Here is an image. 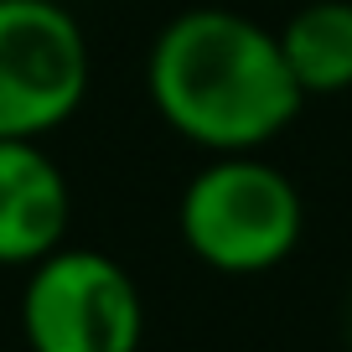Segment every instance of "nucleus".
<instances>
[{
  "instance_id": "obj_1",
  "label": "nucleus",
  "mask_w": 352,
  "mask_h": 352,
  "mask_svg": "<svg viewBox=\"0 0 352 352\" xmlns=\"http://www.w3.org/2000/svg\"><path fill=\"white\" fill-rule=\"evenodd\" d=\"M145 94L176 140L208 155L264 151L306 104L280 57V36L228 6H192L155 32Z\"/></svg>"
},
{
  "instance_id": "obj_2",
  "label": "nucleus",
  "mask_w": 352,
  "mask_h": 352,
  "mask_svg": "<svg viewBox=\"0 0 352 352\" xmlns=\"http://www.w3.org/2000/svg\"><path fill=\"white\" fill-rule=\"evenodd\" d=\"M182 249L218 275H270L300 249L306 202L300 187L259 151L212 155L176 197Z\"/></svg>"
},
{
  "instance_id": "obj_3",
  "label": "nucleus",
  "mask_w": 352,
  "mask_h": 352,
  "mask_svg": "<svg viewBox=\"0 0 352 352\" xmlns=\"http://www.w3.org/2000/svg\"><path fill=\"white\" fill-rule=\"evenodd\" d=\"M21 337L26 352H140V285L114 254L67 239L26 270Z\"/></svg>"
},
{
  "instance_id": "obj_4",
  "label": "nucleus",
  "mask_w": 352,
  "mask_h": 352,
  "mask_svg": "<svg viewBox=\"0 0 352 352\" xmlns=\"http://www.w3.org/2000/svg\"><path fill=\"white\" fill-rule=\"evenodd\" d=\"M88 36L57 0H0V140H47L88 99Z\"/></svg>"
},
{
  "instance_id": "obj_5",
  "label": "nucleus",
  "mask_w": 352,
  "mask_h": 352,
  "mask_svg": "<svg viewBox=\"0 0 352 352\" xmlns=\"http://www.w3.org/2000/svg\"><path fill=\"white\" fill-rule=\"evenodd\" d=\"M73 233V182L42 140H0V270H32Z\"/></svg>"
},
{
  "instance_id": "obj_6",
  "label": "nucleus",
  "mask_w": 352,
  "mask_h": 352,
  "mask_svg": "<svg viewBox=\"0 0 352 352\" xmlns=\"http://www.w3.org/2000/svg\"><path fill=\"white\" fill-rule=\"evenodd\" d=\"M275 36L306 99H337L352 88V0H306Z\"/></svg>"
}]
</instances>
